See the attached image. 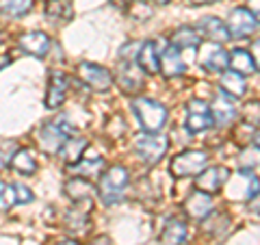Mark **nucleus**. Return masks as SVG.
I'll return each instance as SVG.
<instances>
[{
  "label": "nucleus",
  "instance_id": "43",
  "mask_svg": "<svg viewBox=\"0 0 260 245\" xmlns=\"http://www.w3.org/2000/svg\"><path fill=\"white\" fill-rule=\"evenodd\" d=\"M156 5H169V0H154Z\"/></svg>",
  "mask_w": 260,
  "mask_h": 245
},
{
  "label": "nucleus",
  "instance_id": "40",
  "mask_svg": "<svg viewBox=\"0 0 260 245\" xmlns=\"http://www.w3.org/2000/svg\"><path fill=\"white\" fill-rule=\"evenodd\" d=\"M251 145H256V148H260V128H256V133L251 135Z\"/></svg>",
  "mask_w": 260,
  "mask_h": 245
},
{
  "label": "nucleus",
  "instance_id": "25",
  "mask_svg": "<svg viewBox=\"0 0 260 245\" xmlns=\"http://www.w3.org/2000/svg\"><path fill=\"white\" fill-rule=\"evenodd\" d=\"M104 169V159L100 157H93V159H80L78 163H74V165H70L68 171L70 174H76L78 178H95L100 176Z\"/></svg>",
  "mask_w": 260,
  "mask_h": 245
},
{
  "label": "nucleus",
  "instance_id": "7",
  "mask_svg": "<svg viewBox=\"0 0 260 245\" xmlns=\"http://www.w3.org/2000/svg\"><path fill=\"white\" fill-rule=\"evenodd\" d=\"M198 61L206 72H210V74H223L228 70V65H230V54L223 50L221 44H213V42L204 44L202 42Z\"/></svg>",
  "mask_w": 260,
  "mask_h": 245
},
{
  "label": "nucleus",
  "instance_id": "5",
  "mask_svg": "<svg viewBox=\"0 0 260 245\" xmlns=\"http://www.w3.org/2000/svg\"><path fill=\"white\" fill-rule=\"evenodd\" d=\"M169 150V137L160 133H141L135 137V152L145 165H156Z\"/></svg>",
  "mask_w": 260,
  "mask_h": 245
},
{
  "label": "nucleus",
  "instance_id": "9",
  "mask_svg": "<svg viewBox=\"0 0 260 245\" xmlns=\"http://www.w3.org/2000/svg\"><path fill=\"white\" fill-rule=\"evenodd\" d=\"M184 126L191 135H198V133H204L213 126V115H210V107L204 100H191L186 104V119H184Z\"/></svg>",
  "mask_w": 260,
  "mask_h": 245
},
{
  "label": "nucleus",
  "instance_id": "32",
  "mask_svg": "<svg viewBox=\"0 0 260 245\" xmlns=\"http://www.w3.org/2000/svg\"><path fill=\"white\" fill-rule=\"evenodd\" d=\"M15 202V189L13 185H7V182H0V210H9Z\"/></svg>",
  "mask_w": 260,
  "mask_h": 245
},
{
  "label": "nucleus",
  "instance_id": "36",
  "mask_svg": "<svg viewBox=\"0 0 260 245\" xmlns=\"http://www.w3.org/2000/svg\"><path fill=\"white\" fill-rule=\"evenodd\" d=\"M247 11L260 22V0H247Z\"/></svg>",
  "mask_w": 260,
  "mask_h": 245
},
{
  "label": "nucleus",
  "instance_id": "37",
  "mask_svg": "<svg viewBox=\"0 0 260 245\" xmlns=\"http://www.w3.org/2000/svg\"><path fill=\"white\" fill-rule=\"evenodd\" d=\"M89 245H113V241L109 239L107 234H102V236H95V239H93L91 243H89Z\"/></svg>",
  "mask_w": 260,
  "mask_h": 245
},
{
  "label": "nucleus",
  "instance_id": "27",
  "mask_svg": "<svg viewBox=\"0 0 260 245\" xmlns=\"http://www.w3.org/2000/svg\"><path fill=\"white\" fill-rule=\"evenodd\" d=\"M35 5V0H0V15L7 20L24 18Z\"/></svg>",
  "mask_w": 260,
  "mask_h": 245
},
{
  "label": "nucleus",
  "instance_id": "8",
  "mask_svg": "<svg viewBox=\"0 0 260 245\" xmlns=\"http://www.w3.org/2000/svg\"><path fill=\"white\" fill-rule=\"evenodd\" d=\"M78 76L87 87H91L98 94L109 91L111 85H113L111 72L107 68H102V65H98V63H89V61L80 63L78 65Z\"/></svg>",
  "mask_w": 260,
  "mask_h": 245
},
{
  "label": "nucleus",
  "instance_id": "28",
  "mask_svg": "<svg viewBox=\"0 0 260 245\" xmlns=\"http://www.w3.org/2000/svg\"><path fill=\"white\" fill-rule=\"evenodd\" d=\"M11 167L15 171H20L22 176H32L37 171V161H35V157H32V152L28 148H20V150L13 152Z\"/></svg>",
  "mask_w": 260,
  "mask_h": 245
},
{
  "label": "nucleus",
  "instance_id": "33",
  "mask_svg": "<svg viewBox=\"0 0 260 245\" xmlns=\"http://www.w3.org/2000/svg\"><path fill=\"white\" fill-rule=\"evenodd\" d=\"M243 119L251 126L260 124V102H249L245 107V113H243Z\"/></svg>",
  "mask_w": 260,
  "mask_h": 245
},
{
  "label": "nucleus",
  "instance_id": "42",
  "mask_svg": "<svg viewBox=\"0 0 260 245\" xmlns=\"http://www.w3.org/2000/svg\"><path fill=\"white\" fill-rule=\"evenodd\" d=\"M56 245H80L78 241H61V243H56Z\"/></svg>",
  "mask_w": 260,
  "mask_h": 245
},
{
  "label": "nucleus",
  "instance_id": "4",
  "mask_svg": "<svg viewBox=\"0 0 260 245\" xmlns=\"http://www.w3.org/2000/svg\"><path fill=\"white\" fill-rule=\"evenodd\" d=\"M70 137H74V128L65 119L46 121V124L39 128V148H42V152H46L48 157H54V154L61 152L63 143L68 141Z\"/></svg>",
  "mask_w": 260,
  "mask_h": 245
},
{
  "label": "nucleus",
  "instance_id": "17",
  "mask_svg": "<svg viewBox=\"0 0 260 245\" xmlns=\"http://www.w3.org/2000/svg\"><path fill=\"white\" fill-rule=\"evenodd\" d=\"M158 42H143L137 52L135 63L139 65L143 74H158Z\"/></svg>",
  "mask_w": 260,
  "mask_h": 245
},
{
  "label": "nucleus",
  "instance_id": "22",
  "mask_svg": "<svg viewBox=\"0 0 260 245\" xmlns=\"http://www.w3.org/2000/svg\"><path fill=\"white\" fill-rule=\"evenodd\" d=\"M219 87H221V94L230 96V98H243L247 94V83H245V76L237 74V72H223L221 78H219Z\"/></svg>",
  "mask_w": 260,
  "mask_h": 245
},
{
  "label": "nucleus",
  "instance_id": "31",
  "mask_svg": "<svg viewBox=\"0 0 260 245\" xmlns=\"http://www.w3.org/2000/svg\"><path fill=\"white\" fill-rule=\"evenodd\" d=\"M239 165L241 169H256L260 165V148L256 145H245L241 152H239Z\"/></svg>",
  "mask_w": 260,
  "mask_h": 245
},
{
  "label": "nucleus",
  "instance_id": "6",
  "mask_svg": "<svg viewBox=\"0 0 260 245\" xmlns=\"http://www.w3.org/2000/svg\"><path fill=\"white\" fill-rule=\"evenodd\" d=\"M206 167H208V154L204 150H186L172 159L169 171H172L174 178H191L198 176L200 171H204Z\"/></svg>",
  "mask_w": 260,
  "mask_h": 245
},
{
  "label": "nucleus",
  "instance_id": "34",
  "mask_svg": "<svg viewBox=\"0 0 260 245\" xmlns=\"http://www.w3.org/2000/svg\"><path fill=\"white\" fill-rule=\"evenodd\" d=\"M13 189H15V202L18 204H30L32 200H35V195H32V191L28 189V187H24V185H13Z\"/></svg>",
  "mask_w": 260,
  "mask_h": 245
},
{
  "label": "nucleus",
  "instance_id": "3",
  "mask_svg": "<svg viewBox=\"0 0 260 245\" xmlns=\"http://www.w3.org/2000/svg\"><path fill=\"white\" fill-rule=\"evenodd\" d=\"M223 187H225L228 200H234V202H251L260 193L258 176H254V171L249 169H241L237 174H230Z\"/></svg>",
  "mask_w": 260,
  "mask_h": 245
},
{
  "label": "nucleus",
  "instance_id": "20",
  "mask_svg": "<svg viewBox=\"0 0 260 245\" xmlns=\"http://www.w3.org/2000/svg\"><path fill=\"white\" fill-rule=\"evenodd\" d=\"M200 33L204 37H208V42H213V44H225V42H230V30H228L225 26V22L223 20H219V18H204L200 22Z\"/></svg>",
  "mask_w": 260,
  "mask_h": 245
},
{
  "label": "nucleus",
  "instance_id": "2",
  "mask_svg": "<svg viewBox=\"0 0 260 245\" xmlns=\"http://www.w3.org/2000/svg\"><path fill=\"white\" fill-rule=\"evenodd\" d=\"M133 111L139 124L143 128V133H160V128L167 121V109L165 104H160L150 98H137L133 102Z\"/></svg>",
  "mask_w": 260,
  "mask_h": 245
},
{
  "label": "nucleus",
  "instance_id": "21",
  "mask_svg": "<svg viewBox=\"0 0 260 245\" xmlns=\"http://www.w3.org/2000/svg\"><path fill=\"white\" fill-rule=\"evenodd\" d=\"M89 208H91V200L76 202V206L68 210V215H65V226H68V230H72V232L85 230L89 226Z\"/></svg>",
  "mask_w": 260,
  "mask_h": 245
},
{
  "label": "nucleus",
  "instance_id": "24",
  "mask_svg": "<svg viewBox=\"0 0 260 245\" xmlns=\"http://www.w3.org/2000/svg\"><path fill=\"white\" fill-rule=\"evenodd\" d=\"M87 148H89V141L85 137H70L68 141L63 143L59 157L68 163V165H74V163H78L80 159H83V154H85Z\"/></svg>",
  "mask_w": 260,
  "mask_h": 245
},
{
  "label": "nucleus",
  "instance_id": "16",
  "mask_svg": "<svg viewBox=\"0 0 260 245\" xmlns=\"http://www.w3.org/2000/svg\"><path fill=\"white\" fill-rule=\"evenodd\" d=\"M18 44H20V48L26 54L37 56V59H44V56L48 54V50H50V37H48L44 30L24 33Z\"/></svg>",
  "mask_w": 260,
  "mask_h": 245
},
{
  "label": "nucleus",
  "instance_id": "10",
  "mask_svg": "<svg viewBox=\"0 0 260 245\" xmlns=\"http://www.w3.org/2000/svg\"><path fill=\"white\" fill-rule=\"evenodd\" d=\"M225 26H228V30H230V37L243 39V37L254 35V33L258 30V26H260V22L247 11V7H237V9L230 11V18H228Z\"/></svg>",
  "mask_w": 260,
  "mask_h": 245
},
{
  "label": "nucleus",
  "instance_id": "1",
  "mask_svg": "<svg viewBox=\"0 0 260 245\" xmlns=\"http://www.w3.org/2000/svg\"><path fill=\"white\" fill-rule=\"evenodd\" d=\"M130 182V174L124 165H113L109 167L104 174H100V180H98V195H100L102 204L113 206V204H119L124 200V191Z\"/></svg>",
  "mask_w": 260,
  "mask_h": 245
},
{
  "label": "nucleus",
  "instance_id": "26",
  "mask_svg": "<svg viewBox=\"0 0 260 245\" xmlns=\"http://www.w3.org/2000/svg\"><path fill=\"white\" fill-rule=\"evenodd\" d=\"M65 193H68V198L74 200V202H85V200H91V195L95 193V187L91 185V180H87V178L76 176L65 185Z\"/></svg>",
  "mask_w": 260,
  "mask_h": 245
},
{
  "label": "nucleus",
  "instance_id": "13",
  "mask_svg": "<svg viewBox=\"0 0 260 245\" xmlns=\"http://www.w3.org/2000/svg\"><path fill=\"white\" fill-rule=\"evenodd\" d=\"M65 96H68V76L61 70H52L50 76H48V89L44 98L46 109H50V111L59 109L65 102Z\"/></svg>",
  "mask_w": 260,
  "mask_h": 245
},
{
  "label": "nucleus",
  "instance_id": "41",
  "mask_svg": "<svg viewBox=\"0 0 260 245\" xmlns=\"http://www.w3.org/2000/svg\"><path fill=\"white\" fill-rule=\"evenodd\" d=\"M191 5H210V3H215V0H189Z\"/></svg>",
  "mask_w": 260,
  "mask_h": 245
},
{
  "label": "nucleus",
  "instance_id": "14",
  "mask_svg": "<svg viewBox=\"0 0 260 245\" xmlns=\"http://www.w3.org/2000/svg\"><path fill=\"white\" fill-rule=\"evenodd\" d=\"M158 72H160V74H165L167 78L182 76L186 72L182 54H180V50H178L176 46L165 44V48L160 50V54H158Z\"/></svg>",
  "mask_w": 260,
  "mask_h": 245
},
{
  "label": "nucleus",
  "instance_id": "30",
  "mask_svg": "<svg viewBox=\"0 0 260 245\" xmlns=\"http://www.w3.org/2000/svg\"><path fill=\"white\" fill-rule=\"evenodd\" d=\"M46 18L50 22H70L74 18V9L68 0H50L46 5Z\"/></svg>",
  "mask_w": 260,
  "mask_h": 245
},
{
  "label": "nucleus",
  "instance_id": "18",
  "mask_svg": "<svg viewBox=\"0 0 260 245\" xmlns=\"http://www.w3.org/2000/svg\"><path fill=\"white\" fill-rule=\"evenodd\" d=\"M117 83L124 91L135 94L143 87V72L139 70V65H137L135 61H126L124 65H121L119 74H117Z\"/></svg>",
  "mask_w": 260,
  "mask_h": 245
},
{
  "label": "nucleus",
  "instance_id": "23",
  "mask_svg": "<svg viewBox=\"0 0 260 245\" xmlns=\"http://www.w3.org/2000/svg\"><path fill=\"white\" fill-rule=\"evenodd\" d=\"M172 46H176L178 50H186V48H200L202 46V33L195 26H182L172 35Z\"/></svg>",
  "mask_w": 260,
  "mask_h": 245
},
{
  "label": "nucleus",
  "instance_id": "19",
  "mask_svg": "<svg viewBox=\"0 0 260 245\" xmlns=\"http://www.w3.org/2000/svg\"><path fill=\"white\" fill-rule=\"evenodd\" d=\"M186 239H189V226H186V222H182V219H169V222L165 224V228H162L160 232V243L162 245H184Z\"/></svg>",
  "mask_w": 260,
  "mask_h": 245
},
{
  "label": "nucleus",
  "instance_id": "15",
  "mask_svg": "<svg viewBox=\"0 0 260 245\" xmlns=\"http://www.w3.org/2000/svg\"><path fill=\"white\" fill-rule=\"evenodd\" d=\"M210 115H213V124H219V126H228L230 121H234L239 115L234 98L219 91L215 96V100H213V107H210Z\"/></svg>",
  "mask_w": 260,
  "mask_h": 245
},
{
  "label": "nucleus",
  "instance_id": "12",
  "mask_svg": "<svg viewBox=\"0 0 260 245\" xmlns=\"http://www.w3.org/2000/svg\"><path fill=\"white\" fill-rule=\"evenodd\" d=\"M230 174H232V171L228 169V167H223V165H213V167H206L204 171H200L195 185H198L200 191L213 195V193H217L219 189H223V185L228 182Z\"/></svg>",
  "mask_w": 260,
  "mask_h": 245
},
{
  "label": "nucleus",
  "instance_id": "38",
  "mask_svg": "<svg viewBox=\"0 0 260 245\" xmlns=\"http://www.w3.org/2000/svg\"><path fill=\"white\" fill-rule=\"evenodd\" d=\"M249 210H251V213H258L260 215V193L249 202Z\"/></svg>",
  "mask_w": 260,
  "mask_h": 245
},
{
  "label": "nucleus",
  "instance_id": "11",
  "mask_svg": "<svg viewBox=\"0 0 260 245\" xmlns=\"http://www.w3.org/2000/svg\"><path fill=\"white\" fill-rule=\"evenodd\" d=\"M184 215L193 219V222H206L213 215V195H208L204 191H193L189 193V198L182 202Z\"/></svg>",
  "mask_w": 260,
  "mask_h": 245
},
{
  "label": "nucleus",
  "instance_id": "35",
  "mask_svg": "<svg viewBox=\"0 0 260 245\" xmlns=\"http://www.w3.org/2000/svg\"><path fill=\"white\" fill-rule=\"evenodd\" d=\"M249 54H251V59H254V65L260 70V39H256L254 44H251V50H249Z\"/></svg>",
  "mask_w": 260,
  "mask_h": 245
},
{
  "label": "nucleus",
  "instance_id": "39",
  "mask_svg": "<svg viewBox=\"0 0 260 245\" xmlns=\"http://www.w3.org/2000/svg\"><path fill=\"white\" fill-rule=\"evenodd\" d=\"M7 65H11V56L9 54H0V72H3Z\"/></svg>",
  "mask_w": 260,
  "mask_h": 245
},
{
  "label": "nucleus",
  "instance_id": "29",
  "mask_svg": "<svg viewBox=\"0 0 260 245\" xmlns=\"http://www.w3.org/2000/svg\"><path fill=\"white\" fill-rule=\"evenodd\" d=\"M230 68H232V72H237L241 76H249L256 72L254 59H251V54L247 50H243V48H237V50L230 52Z\"/></svg>",
  "mask_w": 260,
  "mask_h": 245
}]
</instances>
